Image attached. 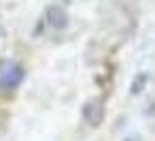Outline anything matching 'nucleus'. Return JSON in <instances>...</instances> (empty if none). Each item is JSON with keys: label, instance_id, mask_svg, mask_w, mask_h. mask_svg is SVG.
I'll list each match as a JSON object with an SVG mask.
<instances>
[{"label": "nucleus", "instance_id": "39448f33", "mask_svg": "<svg viewBox=\"0 0 155 141\" xmlns=\"http://www.w3.org/2000/svg\"><path fill=\"white\" fill-rule=\"evenodd\" d=\"M123 141H142V139H140V135H130V137H125Z\"/></svg>", "mask_w": 155, "mask_h": 141}, {"label": "nucleus", "instance_id": "f03ea898", "mask_svg": "<svg viewBox=\"0 0 155 141\" xmlns=\"http://www.w3.org/2000/svg\"><path fill=\"white\" fill-rule=\"evenodd\" d=\"M81 115L83 120L87 122V126L91 128H98L102 122H104V103L100 98H94V100H87L81 109Z\"/></svg>", "mask_w": 155, "mask_h": 141}, {"label": "nucleus", "instance_id": "f257e3e1", "mask_svg": "<svg viewBox=\"0 0 155 141\" xmlns=\"http://www.w3.org/2000/svg\"><path fill=\"white\" fill-rule=\"evenodd\" d=\"M26 71L15 60H0V90H15L24 83Z\"/></svg>", "mask_w": 155, "mask_h": 141}, {"label": "nucleus", "instance_id": "20e7f679", "mask_svg": "<svg viewBox=\"0 0 155 141\" xmlns=\"http://www.w3.org/2000/svg\"><path fill=\"white\" fill-rule=\"evenodd\" d=\"M147 73H138L136 77H134V81H132V88H130V92L132 94H140L142 92V88H144V83H147Z\"/></svg>", "mask_w": 155, "mask_h": 141}, {"label": "nucleus", "instance_id": "7ed1b4c3", "mask_svg": "<svg viewBox=\"0 0 155 141\" xmlns=\"http://www.w3.org/2000/svg\"><path fill=\"white\" fill-rule=\"evenodd\" d=\"M45 19H47L49 28H53V30H64L68 26V13L60 5H51L45 13Z\"/></svg>", "mask_w": 155, "mask_h": 141}]
</instances>
